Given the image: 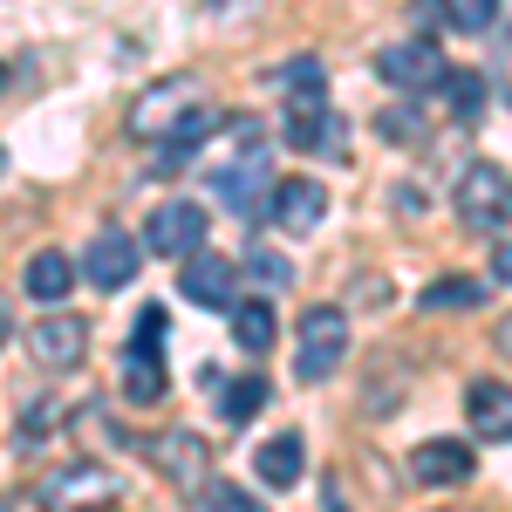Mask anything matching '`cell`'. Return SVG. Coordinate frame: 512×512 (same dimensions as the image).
I'll return each mask as SVG.
<instances>
[{
    "mask_svg": "<svg viewBox=\"0 0 512 512\" xmlns=\"http://www.w3.org/2000/svg\"><path fill=\"white\" fill-rule=\"evenodd\" d=\"M492 14H499V0H444V21H451L458 35H485Z\"/></svg>",
    "mask_w": 512,
    "mask_h": 512,
    "instance_id": "cell-23",
    "label": "cell"
},
{
    "mask_svg": "<svg viewBox=\"0 0 512 512\" xmlns=\"http://www.w3.org/2000/svg\"><path fill=\"white\" fill-rule=\"evenodd\" d=\"M0 89H7V69H0Z\"/></svg>",
    "mask_w": 512,
    "mask_h": 512,
    "instance_id": "cell-34",
    "label": "cell"
},
{
    "mask_svg": "<svg viewBox=\"0 0 512 512\" xmlns=\"http://www.w3.org/2000/svg\"><path fill=\"white\" fill-rule=\"evenodd\" d=\"M274 335H280L274 301H233V342L246 355H267V349H274Z\"/></svg>",
    "mask_w": 512,
    "mask_h": 512,
    "instance_id": "cell-19",
    "label": "cell"
},
{
    "mask_svg": "<svg viewBox=\"0 0 512 512\" xmlns=\"http://www.w3.org/2000/svg\"><path fill=\"white\" fill-rule=\"evenodd\" d=\"M274 89H287V103H301V96H328V69H321L315 55H294V62H280V69H274Z\"/></svg>",
    "mask_w": 512,
    "mask_h": 512,
    "instance_id": "cell-21",
    "label": "cell"
},
{
    "mask_svg": "<svg viewBox=\"0 0 512 512\" xmlns=\"http://www.w3.org/2000/svg\"><path fill=\"white\" fill-rule=\"evenodd\" d=\"M349 355V315L342 308H308L301 315V349H294V376L301 383H328Z\"/></svg>",
    "mask_w": 512,
    "mask_h": 512,
    "instance_id": "cell-2",
    "label": "cell"
},
{
    "mask_svg": "<svg viewBox=\"0 0 512 512\" xmlns=\"http://www.w3.org/2000/svg\"><path fill=\"white\" fill-rule=\"evenodd\" d=\"M192 110H198V82L192 76H171V82L144 89V96L130 103V137H137V144H164Z\"/></svg>",
    "mask_w": 512,
    "mask_h": 512,
    "instance_id": "cell-4",
    "label": "cell"
},
{
    "mask_svg": "<svg viewBox=\"0 0 512 512\" xmlns=\"http://www.w3.org/2000/svg\"><path fill=\"white\" fill-rule=\"evenodd\" d=\"M0 171H7V151H0Z\"/></svg>",
    "mask_w": 512,
    "mask_h": 512,
    "instance_id": "cell-33",
    "label": "cell"
},
{
    "mask_svg": "<svg viewBox=\"0 0 512 512\" xmlns=\"http://www.w3.org/2000/svg\"><path fill=\"white\" fill-rule=\"evenodd\" d=\"M253 472H260V485H274V492L301 485V472H308V444H301V431L267 437V444H260V458H253Z\"/></svg>",
    "mask_w": 512,
    "mask_h": 512,
    "instance_id": "cell-16",
    "label": "cell"
},
{
    "mask_svg": "<svg viewBox=\"0 0 512 512\" xmlns=\"http://www.w3.org/2000/svg\"><path fill=\"white\" fill-rule=\"evenodd\" d=\"M28 355H35L41 369H76L82 355H89V328L76 315H62V308H48V315L28 328Z\"/></svg>",
    "mask_w": 512,
    "mask_h": 512,
    "instance_id": "cell-10",
    "label": "cell"
},
{
    "mask_svg": "<svg viewBox=\"0 0 512 512\" xmlns=\"http://www.w3.org/2000/svg\"><path fill=\"white\" fill-rule=\"evenodd\" d=\"M0 512H21V506H14V499H0Z\"/></svg>",
    "mask_w": 512,
    "mask_h": 512,
    "instance_id": "cell-32",
    "label": "cell"
},
{
    "mask_svg": "<svg viewBox=\"0 0 512 512\" xmlns=\"http://www.w3.org/2000/svg\"><path fill=\"white\" fill-rule=\"evenodd\" d=\"M205 226H212V219H205V205H198V198H164L158 212H151V226H144V246L185 260V253L205 246Z\"/></svg>",
    "mask_w": 512,
    "mask_h": 512,
    "instance_id": "cell-7",
    "label": "cell"
},
{
    "mask_svg": "<svg viewBox=\"0 0 512 512\" xmlns=\"http://www.w3.org/2000/svg\"><path fill=\"white\" fill-rule=\"evenodd\" d=\"M465 417H472L478 437H492V444H512V383H472L465 390Z\"/></svg>",
    "mask_w": 512,
    "mask_h": 512,
    "instance_id": "cell-15",
    "label": "cell"
},
{
    "mask_svg": "<svg viewBox=\"0 0 512 512\" xmlns=\"http://www.w3.org/2000/svg\"><path fill=\"white\" fill-rule=\"evenodd\" d=\"M492 274L512 280V246H492Z\"/></svg>",
    "mask_w": 512,
    "mask_h": 512,
    "instance_id": "cell-29",
    "label": "cell"
},
{
    "mask_svg": "<svg viewBox=\"0 0 512 512\" xmlns=\"http://www.w3.org/2000/svg\"><path fill=\"white\" fill-rule=\"evenodd\" d=\"M267 205H274L280 233H315L321 219H328V192H321L315 178H280L274 192H267Z\"/></svg>",
    "mask_w": 512,
    "mask_h": 512,
    "instance_id": "cell-13",
    "label": "cell"
},
{
    "mask_svg": "<svg viewBox=\"0 0 512 512\" xmlns=\"http://www.w3.org/2000/svg\"><path fill=\"white\" fill-rule=\"evenodd\" d=\"M117 472H103V465H55V472L35 485V499L48 512H110L117 506Z\"/></svg>",
    "mask_w": 512,
    "mask_h": 512,
    "instance_id": "cell-1",
    "label": "cell"
},
{
    "mask_svg": "<svg viewBox=\"0 0 512 512\" xmlns=\"http://www.w3.org/2000/svg\"><path fill=\"white\" fill-rule=\"evenodd\" d=\"M212 192L226 198V212H253L260 198L274 192V158H267V144H246V158L226 164V171L212 178Z\"/></svg>",
    "mask_w": 512,
    "mask_h": 512,
    "instance_id": "cell-12",
    "label": "cell"
},
{
    "mask_svg": "<svg viewBox=\"0 0 512 512\" xmlns=\"http://www.w3.org/2000/svg\"><path fill=\"white\" fill-rule=\"evenodd\" d=\"M492 342H499V355H506V362H512V315L499 321V335H492Z\"/></svg>",
    "mask_w": 512,
    "mask_h": 512,
    "instance_id": "cell-30",
    "label": "cell"
},
{
    "mask_svg": "<svg viewBox=\"0 0 512 512\" xmlns=\"http://www.w3.org/2000/svg\"><path fill=\"white\" fill-rule=\"evenodd\" d=\"M198 499H205V512H267L253 492H239V485H226V478H219V485H205Z\"/></svg>",
    "mask_w": 512,
    "mask_h": 512,
    "instance_id": "cell-25",
    "label": "cell"
},
{
    "mask_svg": "<svg viewBox=\"0 0 512 512\" xmlns=\"http://www.w3.org/2000/svg\"><path fill=\"white\" fill-rule=\"evenodd\" d=\"M137 349H164V308H144L137 315Z\"/></svg>",
    "mask_w": 512,
    "mask_h": 512,
    "instance_id": "cell-28",
    "label": "cell"
},
{
    "mask_svg": "<svg viewBox=\"0 0 512 512\" xmlns=\"http://www.w3.org/2000/svg\"><path fill=\"white\" fill-rule=\"evenodd\" d=\"M492 294H485V280L472 274H444L424 287V315H465V308H485Z\"/></svg>",
    "mask_w": 512,
    "mask_h": 512,
    "instance_id": "cell-20",
    "label": "cell"
},
{
    "mask_svg": "<svg viewBox=\"0 0 512 512\" xmlns=\"http://www.w3.org/2000/svg\"><path fill=\"white\" fill-rule=\"evenodd\" d=\"M178 294H185L192 308H212V315H233V301H239V267L198 246V253H185V274H178Z\"/></svg>",
    "mask_w": 512,
    "mask_h": 512,
    "instance_id": "cell-5",
    "label": "cell"
},
{
    "mask_svg": "<svg viewBox=\"0 0 512 512\" xmlns=\"http://www.w3.org/2000/svg\"><path fill=\"white\" fill-rule=\"evenodd\" d=\"M376 130H383L390 144H417V137H424V117H417V110H383Z\"/></svg>",
    "mask_w": 512,
    "mask_h": 512,
    "instance_id": "cell-27",
    "label": "cell"
},
{
    "mask_svg": "<svg viewBox=\"0 0 512 512\" xmlns=\"http://www.w3.org/2000/svg\"><path fill=\"white\" fill-rule=\"evenodd\" d=\"M451 198H458V219H465L472 233L512 226V171H499V164H472Z\"/></svg>",
    "mask_w": 512,
    "mask_h": 512,
    "instance_id": "cell-3",
    "label": "cell"
},
{
    "mask_svg": "<svg viewBox=\"0 0 512 512\" xmlns=\"http://www.w3.org/2000/svg\"><path fill=\"white\" fill-rule=\"evenodd\" d=\"M437 82H444V103H451L458 117H472V110H478V96H485V82H478L472 69H444Z\"/></svg>",
    "mask_w": 512,
    "mask_h": 512,
    "instance_id": "cell-24",
    "label": "cell"
},
{
    "mask_svg": "<svg viewBox=\"0 0 512 512\" xmlns=\"http://www.w3.org/2000/svg\"><path fill=\"white\" fill-rule=\"evenodd\" d=\"M260 403H267V383H260V376H239V383H226V396H219V417H226V424H246Z\"/></svg>",
    "mask_w": 512,
    "mask_h": 512,
    "instance_id": "cell-22",
    "label": "cell"
},
{
    "mask_svg": "<svg viewBox=\"0 0 512 512\" xmlns=\"http://www.w3.org/2000/svg\"><path fill=\"white\" fill-rule=\"evenodd\" d=\"M123 396L130 403H164V355L158 349H123Z\"/></svg>",
    "mask_w": 512,
    "mask_h": 512,
    "instance_id": "cell-18",
    "label": "cell"
},
{
    "mask_svg": "<svg viewBox=\"0 0 512 512\" xmlns=\"http://www.w3.org/2000/svg\"><path fill=\"white\" fill-rule=\"evenodd\" d=\"M7 335H14V321H7V308H0V349H7Z\"/></svg>",
    "mask_w": 512,
    "mask_h": 512,
    "instance_id": "cell-31",
    "label": "cell"
},
{
    "mask_svg": "<svg viewBox=\"0 0 512 512\" xmlns=\"http://www.w3.org/2000/svg\"><path fill=\"white\" fill-rule=\"evenodd\" d=\"M376 76L390 82V89H403V96H417V89H431V82L444 76V55H437V41L403 35V41H390V48L376 55Z\"/></svg>",
    "mask_w": 512,
    "mask_h": 512,
    "instance_id": "cell-6",
    "label": "cell"
},
{
    "mask_svg": "<svg viewBox=\"0 0 512 512\" xmlns=\"http://www.w3.org/2000/svg\"><path fill=\"white\" fill-rule=\"evenodd\" d=\"M137 267H144V253H137V239L117 233V226H110V233H96V239H89V253H82V274H89V287H103V294L130 287Z\"/></svg>",
    "mask_w": 512,
    "mask_h": 512,
    "instance_id": "cell-11",
    "label": "cell"
},
{
    "mask_svg": "<svg viewBox=\"0 0 512 512\" xmlns=\"http://www.w3.org/2000/svg\"><path fill=\"white\" fill-rule=\"evenodd\" d=\"M410 478H417V485H465V478H472V444H458V437L417 444V451H410Z\"/></svg>",
    "mask_w": 512,
    "mask_h": 512,
    "instance_id": "cell-14",
    "label": "cell"
},
{
    "mask_svg": "<svg viewBox=\"0 0 512 512\" xmlns=\"http://www.w3.org/2000/svg\"><path fill=\"white\" fill-rule=\"evenodd\" d=\"M69 287H76V260H69V253H55V246H48V253L28 260V294H35L41 308H62V301H69Z\"/></svg>",
    "mask_w": 512,
    "mask_h": 512,
    "instance_id": "cell-17",
    "label": "cell"
},
{
    "mask_svg": "<svg viewBox=\"0 0 512 512\" xmlns=\"http://www.w3.org/2000/svg\"><path fill=\"white\" fill-rule=\"evenodd\" d=\"M246 274L260 280L267 294H280V287L294 280V267H287V260H274V253H246Z\"/></svg>",
    "mask_w": 512,
    "mask_h": 512,
    "instance_id": "cell-26",
    "label": "cell"
},
{
    "mask_svg": "<svg viewBox=\"0 0 512 512\" xmlns=\"http://www.w3.org/2000/svg\"><path fill=\"white\" fill-rule=\"evenodd\" d=\"M151 458H158V472L171 478V492H185V499H198L205 492V472H212V444L198 431H164L158 444H151Z\"/></svg>",
    "mask_w": 512,
    "mask_h": 512,
    "instance_id": "cell-8",
    "label": "cell"
},
{
    "mask_svg": "<svg viewBox=\"0 0 512 512\" xmlns=\"http://www.w3.org/2000/svg\"><path fill=\"white\" fill-rule=\"evenodd\" d=\"M342 117L328 110V96H301V103H287V144L294 151H315V158H342Z\"/></svg>",
    "mask_w": 512,
    "mask_h": 512,
    "instance_id": "cell-9",
    "label": "cell"
}]
</instances>
